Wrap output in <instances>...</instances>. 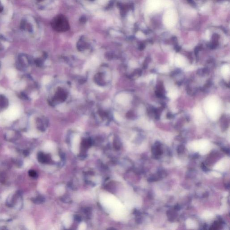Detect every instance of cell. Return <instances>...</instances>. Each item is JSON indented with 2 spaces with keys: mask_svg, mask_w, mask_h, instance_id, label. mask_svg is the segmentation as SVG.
Segmentation results:
<instances>
[{
  "mask_svg": "<svg viewBox=\"0 0 230 230\" xmlns=\"http://www.w3.org/2000/svg\"><path fill=\"white\" fill-rule=\"evenodd\" d=\"M53 92V104L57 109L64 110L72 103L73 95V89L68 82L58 80Z\"/></svg>",
  "mask_w": 230,
  "mask_h": 230,
  "instance_id": "obj_1",
  "label": "cell"
},
{
  "mask_svg": "<svg viewBox=\"0 0 230 230\" xmlns=\"http://www.w3.org/2000/svg\"><path fill=\"white\" fill-rule=\"evenodd\" d=\"M96 70L92 78L94 85L100 89H106L112 82L111 70L106 66H101Z\"/></svg>",
  "mask_w": 230,
  "mask_h": 230,
  "instance_id": "obj_2",
  "label": "cell"
},
{
  "mask_svg": "<svg viewBox=\"0 0 230 230\" xmlns=\"http://www.w3.org/2000/svg\"><path fill=\"white\" fill-rule=\"evenodd\" d=\"M53 29L58 32H65L70 29L68 21L64 16L59 15L55 16L51 21Z\"/></svg>",
  "mask_w": 230,
  "mask_h": 230,
  "instance_id": "obj_3",
  "label": "cell"
},
{
  "mask_svg": "<svg viewBox=\"0 0 230 230\" xmlns=\"http://www.w3.org/2000/svg\"><path fill=\"white\" fill-rule=\"evenodd\" d=\"M4 115L6 119L14 120L18 117L19 115V111L17 107L14 106L6 111Z\"/></svg>",
  "mask_w": 230,
  "mask_h": 230,
  "instance_id": "obj_4",
  "label": "cell"
},
{
  "mask_svg": "<svg viewBox=\"0 0 230 230\" xmlns=\"http://www.w3.org/2000/svg\"><path fill=\"white\" fill-rule=\"evenodd\" d=\"M38 159L40 162L46 163L49 161V159L46 155H45L43 153H40L38 155Z\"/></svg>",
  "mask_w": 230,
  "mask_h": 230,
  "instance_id": "obj_5",
  "label": "cell"
},
{
  "mask_svg": "<svg viewBox=\"0 0 230 230\" xmlns=\"http://www.w3.org/2000/svg\"><path fill=\"white\" fill-rule=\"evenodd\" d=\"M16 74H17V73H16L15 70V69H11L8 70V71H7V76L9 78L13 79V78H14L15 77Z\"/></svg>",
  "mask_w": 230,
  "mask_h": 230,
  "instance_id": "obj_6",
  "label": "cell"
},
{
  "mask_svg": "<svg viewBox=\"0 0 230 230\" xmlns=\"http://www.w3.org/2000/svg\"><path fill=\"white\" fill-rule=\"evenodd\" d=\"M32 201L36 204H41L44 202V198L42 197H38L36 198L32 199Z\"/></svg>",
  "mask_w": 230,
  "mask_h": 230,
  "instance_id": "obj_7",
  "label": "cell"
},
{
  "mask_svg": "<svg viewBox=\"0 0 230 230\" xmlns=\"http://www.w3.org/2000/svg\"><path fill=\"white\" fill-rule=\"evenodd\" d=\"M29 175L32 178H36L37 176V174L36 172L34 170H30L29 171Z\"/></svg>",
  "mask_w": 230,
  "mask_h": 230,
  "instance_id": "obj_8",
  "label": "cell"
},
{
  "mask_svg": "<svg viewBox=\"0 0 230 230\" xmlns=\"http://www.w3.org/2000/svg\"><path fill=\"white\" fill-rule=\"evenodd\" d=\"M5 4L3 3V0H0V14L4 11Z\"/></svg>",
  "mask_w": 230,
  "mask_h": 230,
  "instance_id": "obj_9",
  "label": "cell"
},
{
  "mask_svg": "<svg viewBox=\"0 0 230 230\" xmlns=\"http://www.w3.org/2000/svg\"><path fill=\"white\" fill-rule=\"evenodd\" d=\"M37 96V93L36 92H33L32 93H31V97L32 98H34V99H35V98H36V96Z\"/></svg>",
  "mask_w": 230,
  "mask_h": 230,
  "instance_id": "obj_10",
  "label": "cell"
},
{
  "mask_svg": "<svg viewBox=\"0 0 230 230\" xmlns=\"http://www.w3.org/2000/svg\"><path fill=\"white\" fill-rule=\"evenodd\" d=\"M3 91H4V90H3V89L2 88H0V93H2L3 92Z\"/></svg>",
  "mask_w": 230,
  "mask_h": 230,
  "instance_id": "obj_11",
  "label": "cell"
}]
</instances>
